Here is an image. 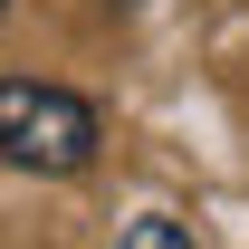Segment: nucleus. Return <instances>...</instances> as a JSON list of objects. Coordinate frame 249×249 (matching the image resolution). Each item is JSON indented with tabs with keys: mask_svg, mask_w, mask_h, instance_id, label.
Listing matches in <instances>:
<instances>
[{
	"mask_svg": "<svg viewBox=\"0 0 249 249\" xmlns=\"http://www.w3.org/2000/svg\"><path fill=\"white\" fill-rule=\"evenodd\" d=\"M96 144H106V124L77 87H48V77H0V163H19V173H87Z\"/></svg>",
	"mask_w": 249,
	"mask_h": 249,
	"instance_id": "f257e3e1",
	"label": "nucleus"
},
{
	"mask_svg": "<svg viewBox=\"0 0 249 249\" xmlns=\"http://www.w3.org/2000/svg\"><path fill=\"white\" fill-rule=\"evenodd\" d=\"M124 249H192V220H173V211H134V220H124Z\"/></svg>",
	"mask_w": 249,
	"mask_h": 249,
	"instance_id": "f03ea898",
	"label": "nucleus"
},
{
	"mask_svg": "<svg viewBox=\"0 0 249 249\" xmlns=\"http://www.w3.org/2000/svg\"><path fill=\"white\" fill-rule=\"evenodd\" d=\"M0 10H10V0H0Z\"/></svg>",
	"mask_w": 249,
	"mask_h": 249,
	"instance_id": "7ed1b4c3",
	"label": "nucleus"
}]
</instances>
